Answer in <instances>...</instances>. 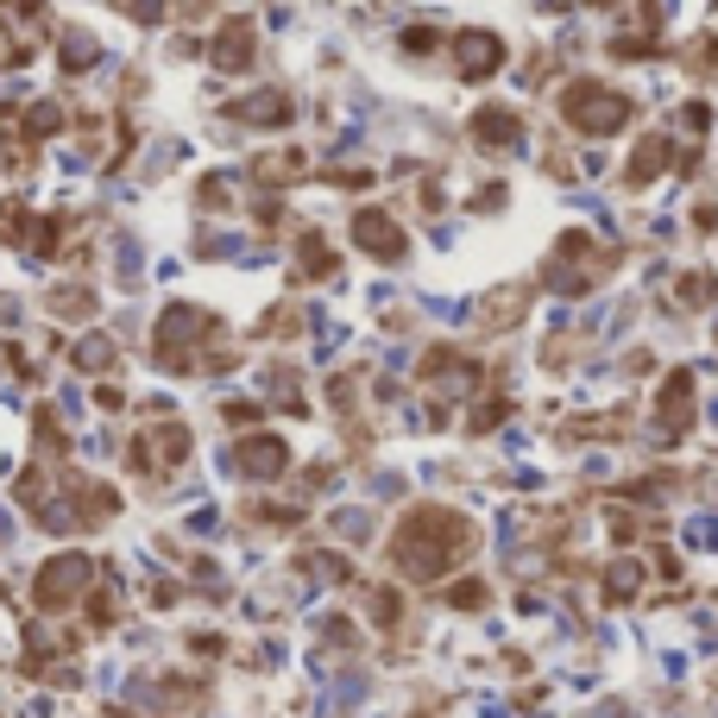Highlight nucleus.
<instances>
[{
    "label": "nucleus",
    "mask_w": 718,
    "mask_h": 718,
    "mask_svg": "<svg viewBox=\"0 0 718 718\" xmlns=\"http://www.w3.org/2000/svg\"><path fill=\"white\" fill-rule=\"evenodd\" d=\"M202 7H215V0H189V13H202Z\"/></svg>",
    "instance_id": "obj_24"
},
{
    "label": "nucleus",
    "mask_w": 718,
    "mask_h": 718,
    "mask_svg": "<svg viewBox=\"0 0 718 718\" xmlns=\"http://www.w3.org/2000/svg\"><path fill=\"white\" fill-rule=\"evenodd\" d=\"M233 114H240L246 127H290L297 102H290V89H258V95H246V102H233Z\"/></svg>",
    "instance_id": "obj_10"
},
{
    "label": "nucleus",
    "mask_w": 718,
    "mask_h": 718,
    "mask_svg": "<svg viewBox=\"0 0 718 718\" xmlns=\"http://www.w3.org/2000/svg\"><path fill=\"white\" fill-rule=\"evenodd\" d=\"M297 258H303V278H328L334 271V253H328L322 233H303V240H297Z\"/></svg>",
    "instance_id": "obj_14"
},
{
    "label": "nucleus",
    "mask_w": 718,
    "mask_h": 718,
    "mask_svg": "<svg viewBox=\"0 0 718 718\" xmlns=\"http://www.w3.org/2000/svg\"><path fill=\"white\" fill-rule=\"evenodd\" d=\"M95 587V567L82 561V555H57V561H45L38 567V580H32V599L51 612V605H70L77 592H89Z\"/></svg>",
    "instance_id": "obj_3"
},
{
    "label": "nucleus",
    "mask_w": 718,
    "mask_h": 718,
    "mask_svg": "<svg viewBox=\"0 0 718 718\" xmlns=\"http://www.w3.org/2000/svg\"><path fill=\"white\" fill-rule=\"evenodd\" d=\"M7 13H20V20H32V26H45V0H0Z\"/></svg>",
    "instance_id": "obj_21"
},
{
    "label": "nucleus",
    "mask_w": 718,
    "mask_h": 718,
    "mask_svg": "<svg viewBox=\"0 0 718 718\" xmlns=\"http://www.w3.org/2000/svg\"><path fill=\"white\" fill-rule=\"evenodd\" d=\"M523 303H530V290H498V297L486 303V322L505 328V322H517V309H523Z\"/></svg>",
    "instance_id": "obj_18"
},
{
    "label": "nucleus",
    "mask_w": 718,
    "mask_h": 718,
    "mask_svg": "<svg viewBox=\"0 0 718 718\" xmlns=\"http://www.w3.org/2000/svg\"><path fill=\"white\" fill-rule=\"evenodd\" d=\"M561 120L574 132H587V139H612V132L630 127V95H617V89H605V82H567L561 89Z\"/></svg>",
    "instance_id": "obj_2"
},
{
    "label": "nucleus",
    "mask_w": 718,
    "mask_h": 718,
    "mask_svg": "<svg viewBox=\"0 0 718 718\" xmlns=\"http://www.w3.org/2000/svg\"><path fill=\"white\" fill-rule=\"evenodd\" d=\"M454 70H461V82H486L505 70V38L486 26L473 32H454Z\"/></svg>",
    "instance_id": "obj_4"
},
{
    "label": "nucleus",
    "mask_w": 718,
    "mask_h": 718,
    "mask_svg": "<svg viewBox=\"0 0 718 718\" xmlns=\"http://www.w3.org/2000/svg\"><path fill=\"white\" fill-rule=\"evenodd\" d=\"M208 57H215V70H228V77L253 70V57H258V26H253V20H228V26L215 32Z\"/></svg>",
    "instance_id": "obj_6"
},
{
    "label": "nucleus",
    "mask_w": 718,
    "mask_h": 718,
    "mask_svg": "<svg viewBox=\"0 0 718 718\" xmlns=\"http://www.w3.org/2000/svg\"><path fill=\"white\" fill-rule=\"evenodd\" d=\"M713 297V278H681V303H706Z\"/></svg>",
    "instance_id": "obj_23"
},
{
    "label": "nucleus",
    "mask_w": 718,
    "mask_h": 718,
    "mask_svg": "<svg viewBox=\"0 0 718 718\" xmlns=\"http://www.w3.org/2000/svg\"><path fill=\"white\" fill-rule=\"evenodd\" d=\"M32 233H38V221L26 202H0V246H32Z\"/></svg>",
    "instance_id": "obj_13"
},
{
    "label": "nucleus",
    "mask_w": 718,
    "mask_h": 718,
    "mask_svg": "<svg viewBox=\"0 0 718 718\" xmlns=\"http://www.w3.org/2000/svg\"><path fill=\"white\" fill-rule=\"evenodd\" d=\"M404 51H410V57L436 51V32H429V26H410V32H404Z\"/></svg>",
    "instance_id": "obj_22"
},
{
    "label": "nucleus",
    "mask_w": 718,
    "mask_h": 718,
    "mask_svg": "<svg viewBox=\"0 0 718 718\" xmlns=\"http://www.w3.org/2000/svg\"><path fill=\"white\" fill-rule=\"evenodd\" d=\"M656 410H662V436L674 441V436H687V422H693V372L687 366H681V372H668V385H662V404H656Z\"/></svg>",
    "instance_id": "obj_9"
},
{
    "label": "nucleus",
    "mask_w": 718,
    "mask_h": 718,
    "mask_svg": "<svg viewBox=\"0 0 718 718\" xmlns=\"http://www.w3.org/2000/svg\"><path fill=\"white\" fill-rule=\"evenodd\" d=\"M114 7H120L127 20H139V26H158V20H164V0H114Z\"/></svg>",
    "instance_id": "obj_19"
},
{
    "label": "nucleus",
    "mask_w": 718,
    "mask_h": 718,
    "mask_svg": "<svg viewBox=\"0 0 718 718\" xmlns=\"http://www.w3.org/2000/svg\"><path fill=\"white\" fill-rule=\"evenodd\" d=\"M20 127H26L32 139H51V132L63 127V107H57V102H38V107H26V120H20Z\"/></svg>",
    "instance_id": "obj_16"
},
{
    "label": "nucleus",
    "mask_w": 718,
    "mask_h": 718,
    "mask_svg": "<svg viewBox=\"0 0 718 718\" xmlns=\"http://www.w3.org/2000/svg\"><path fill=\"white\" fill-rule=\"evenodd\" d=\"M89 63H95V38L70 26V32H63V70H70V77H82Z\"/></svg>",
    "instance_id": "obj_15"
},
{
    "label": "nucleus",
    "mask_w": 718,
    "mask_h": 718,
    "mask_svg": "<svg viewBox=\"0 0 718 718\" xmlns=\"http://www.w3.org/2000/svg\"><path fill=\"white\" fill-rule=\"evenodd\" d=\"M448 599H454L461 612H473V605H486V587H479V580H466V587H454Z\"/></svg>",
    "instance_id": "obj_20"
},
{
    "label": "nucleus",
    "mask_w": 718,
    "mask_h": 718,
    "mask_svg": "<svg viewBox=\"0 0 718 718\" xmlns=\"http://www.w3.org/2000/svg\"><path fill=\"white\" fill-rule=\"evenodd\" d=\"M466 542H473V523L461 511H441V505H422L397 523V536H391V561L404 567L410 580H429L441 567L466 555Z\"/></svg>",
    "instance_id": "obj_1"
},
{
    "label": "nucleus",
    "mask_w": 718,
    "mask_h": 718,
    "mask_svg": "<svg viewBox=\"0 0 718 718\" xmlns=\"http://www.w3.org/2000/svg\"><path fill=\"white\" fill-rule=\"evenodd\" d=\"M668 158H674L668 132H649L637 152H630V171H624V177H630V189H642V183H656V177H662V171H668Z\"/></svg>",
    "instance_id": "obj_11"
},
{
    "label": "nucleus",
    "mask_w": 718,
    "mask_h": 718,
    "mask_svg": "<svg viewBox=\"0 0 718 718\" xmlns=\"http://www.w3.org/2000/svg\"><path fill=\"white\" fill-rule=\"evenodd\" d=\"M233 466L246 473V479H278L283 466H290V448H283L278 436H253L233 448Z\"/></svg>",
    "instance_id": "obj_7"
},
{
    "label": "nucleus",
    "mask_w": 718,
    "mask_h": 718,
    "mask_svg": "<svg viewBox=\"0 0 718 718\" xmlns=\"http://www.w3.org/2000/svg\"><path fill=\"white\" fill-rule=\"evenodd\" d=\"M45 303H51L57 315H70V322H77V315H89V309H95V297H89V290H82V283H70V290H51V297H45Z\"/></svg>",
    "instance_id": "obj_17"
},
{
    "label": "nucleus",
    "mask_w": 718,
    "mask_h": 718,
    "mask_svg": "<svg viewBox=\"0 0 718 718\" xmlns=\"http://www.w3.org/2000/svg\"><path fill=\"white\" fill-rule=\"evenodd\" d=\"M473 146H486V152H517V146H523V120H517L511 107H479V114H473Z\"/></svg>",
    "instance_id": "obj_8"
},
{
    "label": "nucleus",
    "mask_w": 718,
    "mask_h": 718,
    "mask_svg": "<svg viewBox=\"0 0 718 718\" xmlns=\"http://www.w3.org/2000/svg\"><path fill=\"white\" fill-rule=\"evenodd\" d=\"M354 240H359V253L385 258V265H397V258L410 253V233L397 228L385 208H359V215H354Z\"/></svg>",
    "instance_id": "obj_5"
},
{
    "label": "nucleus",
    "mask_w": 718,
    "mask_h": 718,
    "mask_svg": "<svg viewBox=\"0 0 718 718\" xmlns=\"http://www.w3.org/2000/svg\"><path fill=\"white\" fill-rule=\"evenodd\" d=\"M253 177L271 183V189H278V183H297V177H303V152H265V158H253Z\"/></svg>",
    "instance_id": "obj_12"
}]
</instances>
